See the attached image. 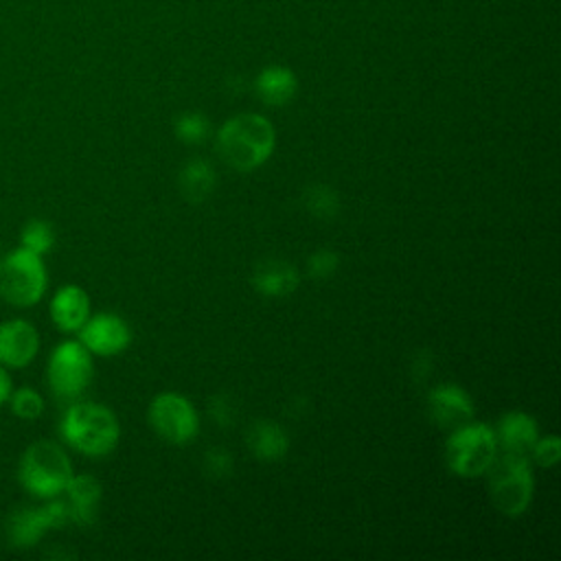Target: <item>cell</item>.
<instances>
[{
	"instance_id": "484cf974",
	"label": "cell",
	"mask_w": 561,
	"mask_h": 561,
	"mask_svg": "<svg viewBox=\"0 0 561 561\" xmlns=\"http://www.w3.org/2000/svg\"><path fill=\"white\" fill-rule=\"evenodd\" d=\"M528 454H533V460L537 465L554 467L559 462V456H561V443H559V438L554 434L539 436Z\"/></svg>"
},
{
	"instance_id": "8992f818",
	"label": "cell",
	"mask_w": 561,
	"mask_h": 561,
	"mask_svg": "<svg viewBox=\"0 0 561 561\" xmlns=\"http://www.w3.org/2000/svg\"><path fill=\"white\" fill-rule=\"evenodd\" d=\"M48 274L42 256L18 248L0 261V296L13 307H33L42 300Z\"/></svg>"
},
{
	"instance_id": "44dd1931",
	"label": "cell",
	"mask_w": 561,
	"mask_h": 561,
	"mask_svg": "<svg viewBox=\"0 0 561 561\" xmlns=\"http://www.w3.org/2000/svg\"><path fill=\"white\" fill-rule=\"evenodd\" d=\"M55 245V230L44 219H31L20 230V248L31 250L35 254H46Z\"/></svg>"
},
{
	"instance_id": "3957f363",
	"label": "cell",
	"mask_w": 561,
	"mask_h": 561,
	"mask_svg": "<svg viewBox=\"0 0 561 561\" xmlns=\"http://www.w3.org/2000/svg\"><path fill=\"white\" fill-rule=\"evenodd\" d=\"M486 484L489 497L497 513L517 517L526 513L535 493V476L526 454L502 451L489 465Z\"/></svg>"
},
{
	"instance_id": "7c38bea8",
	"label": "cell",
	"mask_w": 561,
	"mask_h": 561,
	"mask_svg": "<svg viewBox=\"0 0 561 561\" xmlns=\"http://www.w3.org/2000/svg\"><path fill=\"white\" fill-rule=\"evenodd\" d=\"M427 414L438 427L454 430L473 419V401L456 383H440L427 394Z\"/></svg>"
},
{
	"instance_id": "8fae6325",
	"label": "cell",
	"mask_w": 561,
	"mask_h": 561,
	"mask_svg": "<svg viewBox=\"0 0 561 561\" xmlns=\"http://www.w3.org/2000/svg\"><path fill=\"white\" fill-rule=\"evenodd\" d=\"M39 351L37 329L22 318H13L0 324V366L24 368L35 359Z\"/></svg>"
},
{
	"instance_id": "5b68a950",
	"label": "cell",
	"mask_w": 561,
	"mask_h": 561,
	"mask_svg": "<svg viewBox=\"0 0 561 561\" xmlns=\"http://www.w3.org/2000/svg\"><path fill=\"white\" fill-rule=\"evenodd\" d=\"M497 438L491 425L467 421L451 430L445 443V460L451 473L460 478L482 476L497 456Z\"/></svg>"
},
{
	"instance_id": "83f0119b",
	"label": "cell",
	"mask_w": 561,
	"mask_h": 561,
	"mask_svg": "<svg viewBox=\"0 0 561 561\" xmlns=\"http://www.w3.org/2000/svg\"><path fill=\"white\" fill-rule=\"evenodd\" d=\"M13 390V383H11V377L7 373L4 366H0V408L9 401V394Z\"/></svg>"
},
{
	"instance_id": "e0dca14e",
	"label": "cell",
	"mask_w": 561,
	"mask_h": 561,
	"mask_svg": "<svg viewBox=\"0 0 561 561\" xmlns=\"http://www.w3.org/2000/svg\"><path fill=\"white\" fill-rule=\"evenodd\" d=\"M245 443L254 458L263 462H276L280 460L289 449V436L287 432L270 419H259L248 427Z\"/></svg>"
},
{
	"instance_id": "ffe728a7",
	"label": "cell",
	"mask_w": 561,
	"mask_h": 561,
	"mask_svg": "<svg viewBox=\"0 0 561 561\" xmlns=\"http://www.w3.org/2000/svg\"><path fill=\"white\" fill-rule=\"evenodd\" d=\"M302 208L316 219H333L340 213V195L329 184H311L300 195Z\"/></svg>"
},
{
	"instance_id": "277c9868",
	"label": "cell",
	"mask_w": 561,
	"mask_h": 561,
	"mask_svg": "<svg viewBox=\"0 0 561 561\" xmlns=\"http://www.w3.org/2000/svg\"><path fill=\"white\" fill-rule=\"evenodd\" d=\"M72 478V465L66 451L53 440L28 445L18 465L20 484L35 497L50 500L64 493Z\"/></svg>"
},
{
	"instance_id": "2e32d148",
	"label": "cell",
	"mask_w": 561,
	"mask_h": 561,
	"mask_svg": "<svg viewBox=\"0 0 561 561\" xmlns=\"http://www.w3.org/2000/svg\"><path fill=\"white\" fill-rule=\"evenodd\" d=\"M493 432H495V438H497V447L502 451L528 454L530 447L535 445V440L539 438V425L526 412L504 414Z\"/></svg>"
},
{
	"instance_id": "603a6c76",
	"label": "cell",
	"mask_w": 561,
	"mask_h": 561,
	"mask_svg": "<svg viewBox=\"0 0 561 561\" xmlns=\"http://www.w3.org/2000/svg\"><path fill=\"white\" fill-rule=\"evenodd\" d=\"M175 134L182 142H202L208 136V118L199 112H186L175 121Z\"/></svg>"
},
{
	"instance_id": "5bb4252c",
	"label": "cell",
	"mask_w": 561,
	"mask_h": 561,
	"mask_svg": "<svg viewBox=\"0 0 561 561\" xmlns=\"http://www.w3.org/2000/svg\"><path fill=\"white\" fill-rule=\"evenodd\" d=\"M101 482L90 476V473H79L70 478L66 484V504L70 511V522L79 526H92L99 513V502H101Z\"/></svg>"
},
{
	"instance_id": "52a82bcc",
	"label": "cell",
	"mask_w": 561,
	"mask_h": 561,
	"mask_svg": "<svg viewBox=\"0 0 561 561\" xmlns=\"http://www.w3.org/2000/svg\"><path fill=\"white\" fill-rule=\"evenodd\" d=\"M46 377L57 399L72 401L81 397L92 381V353L79 340L57 344L48 357Z\"/></svg>"
},
{
	"instance_id": "9a60e30c",
	"label": "cell",
	"mask_w": 561,
	"mask_h": 561,
	"mask_svg": "<svg viewBox=\"0 0 561 561\" xmlns=\"http://www.w3.org/2000/svg\"><path fill=\"white\" fill-rule=\"evenodd\" d=\"M250 283H252L254 291L261 296L283 298V296H289L298 287L300 276L291 263L274 259V261L259 263L252 272Z\"/></svg>"
},
{
	"instance_id": "4fadbf2b",
	"label": "cell",
	"mask_w": 561,
	"mask_h": 561,
	"mask_svg": "<svg viewBox=\"0 0 561 561\" xmlns=\"http://www.w3.org/2000/svg\"><path fill=\"white\" fill-rule=\"evenodd\" d=\"M50 318L64 333L79 331L90 318V298L79 285H64L50 300Z\"/></svg>"
},
{
	"instance_id": "cb8c5ba5",
	"label": "cell",
	"mask_w": 561,
	"mask_h": 561,
	"mask_svg": "<svg viewBox=\"0 0 561 561\" xmlns=\"http://www.w3.org/2000/svg\"><path fill=\"white\" fill-rule=\"evenodd\" d=\"M204 471L210 478H228L234 471L232 454L224 447H213L204 454Z\"/></svg>"
},
{
	"instance_id": "4316f807",
	"label": "cell",
	"mask_w": 561,
	"mask_h": 561,
	"mask_svg": "<svg viewBox=\"0 0 561 561\" xmlns=\"http://www.w3.org/2000/svg\"><path fill=\"white\" fill-rule=\"evenodd\" d=\"M208 412L213 414L217 425H232L234 421V403L226 394H217L208 403Z\"/></svg>"
},
{
	"instance_id": "d6986e66",
	"label": "cell",
	"mask_w": 561,
	"mask_h": 561,
	"mask_svg": "<svg viewBox=\"0 0 561 561\" xmlns=\"http://www.w3.org/2000/svg\"><path fill=\"white\" fill-rule=\"evenodd\" d=\"M180 191L188 202H204L215 188V169L202 158H191L178 175Z\"/></svg>"
},
{
	"instance_id": "ac0fdd59",
	"label": "cell",
	"mask_w": 561,
	"mask_h": 561,
	"mask_svg": "<svg viewBox=\"0 0 561 561\" xmlns=\"http://www.w3.org/2000/svg\"><path fill=\"white\" fill-rule=\"evenodd\" d=\"M254 90L263 103L278 107L294 99L298 90V79L287 66H267L265 70L259 72L254 81Z\"/></svg>"
},
{
	"instance_id": "6da1fadb",
	"label": "cell",
	"mask_w": 561,
	"mask_h": 561,
	"mask_svg": "<svg viewBox=\"0 0 561 561\" xmlns=\"http://www.w3.org/2000/svg\"><path fill=\"white\" fill-rule=\"evenodd\" d=\"M276 147V131L263 114H237L217 131L219 156L237 171H254L270 160Z\"/></svg>"
},
{
	"instance_id": "7402d4cb",
	"label": "cell",
	"mask_w": 561,
	"mask_h": 561,
	"mask_svg": "<svg viewBox=\"0 0 561 561\" xmlns=\"http://www.w3.org/2000/svg\"><path fill=\"white\" fill-rule=\"evenodd\" d=\"M9 405L13 410L15 416L24 419V421H35L42 416L44 412V399L37 390L28 388V386H22L18 390H11L9 394Z\"/></svg>"
},
{
	"instance_id": "ba28073f",
	"label": "cell",
	"mask_w": 561,
	"mask_h": 561,
	"mask_svg": "<svg viewBox=\"0 0 561 561\" xmlns=\"http://www.w3.org/2000/svg\"><path fill=\"white\" fill-rule=\"evenodd\" d=\"M147 416L153 432L171 445H186L199 432L197 410L184 394L178 392H162L153 397Z\"/></svg>"
},
{
	"instance_id": "30bf717a",
	"label": "cell",
	"mask_w": 561,
	"mask_h": 561,
	"mask_svg": "<svg viewBox=\"0 0 561 561\" xmlns=\"http://www.w3.org/2000/svg\"><path fill=\"white\" fill-rule=\"evenodd\" d=\"M79 342L101 357H112L125 351L131 342L129 324L116 313H96L79 329Z\"/></svg>"
},
{
	"instance_id": "7a4b0ae2",
	"label": "cell",
	"mask_w": 561,
	"mask_h": 561,
	"mask_svg": "<svg viewBox=\"0 0 561 561\" xmlns=\"http://www.w3.org/2000/svg\"><path fill=\"white\" fill-rule=\"evenodd\" d=\"M59 434L72 449L99 458L118 445L121 425L110 408L94 401H79L66 408Z\"/></svg>"
},
{
	"instance_id": "9c48e42d",
	"label": "cell",
	"mask_w": 561,
	"mask_h": 561,
	"mask_svg": "<svg viewBox=\"0 0 561 561\" xmlns=\"http://www.w3.org/2000/svg\"><path fill=\"white\" fill-rule=\"evenodd\" d=\"M66 524H70V511H68L66 500L50 497V502L44 506H31V508L15 511L9 519L7 537L15 548H31L50 528H61Z\"/></svg>"
},
{
	"instance_id": "d4e9b609",
	"label": "cell",
	"mask_w": 561,
	"mask_h": 561,
	"mask_svg": "<svg viewBox=\"0 0 561 561\" xmlns=\"http://www.w3.org/2000/svg\"><path fill=\"white\" fill-rule=\"evenodd\" d=\"M340 265V256L333 250H316L309 259H307V274L311 278H329L331 274H335Z\"/></svg>"
}]
</instances>
